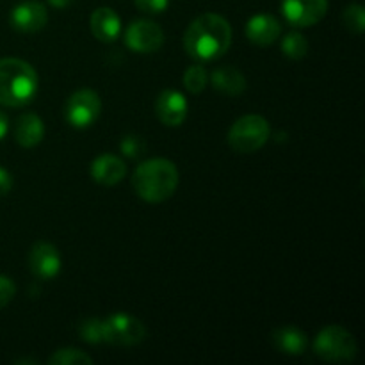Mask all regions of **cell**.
Instances as JSON below:
<instances>
[{
    "label": "cell",
    "instance_id": "8992f818",
    "mask_svg": "<svg viewBox=\"0 0 365 365\" xmlns=\"http://www.w3.org/2000/svg\"><path fill=\"white\" fill-rule=\"evenodd\" d=\"M146 337V328L128 314H113L103 319V342L113 346L141 344Z\"/></svg>",
    "mask_w": 365,
    "mask_h": 365
},
{
    "label": "cell",
    "instance_id": "3957f363",
    "mask_svg": "<svg viewBox=\"0 0 365 365\" xmlns=\"http://www.w3.org/2000/svg\"><path fill=\"white\" fill-rule=\"evenodd\" d=\"M38 88V73L27 61L16 57L0 59V106H27L34 100Z\"/></svg>",
    "mask_w": 365,
    "mask_h": 365
},
{
    "label": "cell",
    "instance_id": "ba28073f",
    "mask_svg": "<svg viewBox=\"0 0 365 365\" xmlns=\"http://www.w3.org/2000/svg\"><path fill=\"white\" fill-rule=\"evenodd\" d=\"M125 45L138 53H153L163 46L164 32L155 21L134 20L125 31Z\"/></svg>",
    "mask_w": 365,
    "mask_h": 365
},
{
    "label": "cell",
    "instance_id": "f1b7e54d",
    "mask_svg": "<svg viewBox=\"0 0 365 365\" xmlns=\"http://www.w3.org/2000/svg\"><path fill=\"white\" fill-rule=\"evenodd\" d=\"M71 2H73V0H48L50 6L57 7V9H64V7L70 6Z\"/></svg>",
    "mask_w": 365,
    "mask_h": 365
},
{
    "label": "cell",
    "instance_id": "277c9868",
    "mask_svg": "<svg viewBox=\"0 0 365 365\" xmlns=\"http://www.w3.org/2000/svg\"><path fill=\"white\" fill-rule=\"evenodd\" d=\"M271 135L269 121L259 114L239 118L228 130V145L234 152L253 153L262 148Z\"/></svg>",
    "mask_w": 365,
    "mask_h": 365
},
{
    "label": "cell",
    "instance_id": "d4e9b609",
    "mask_svg": "<svg viewBox=\"0 0 365 365\" xmlns=\"http://www.w3.org/2000/svg\"><path fill=\"white\" fill-rule=\"evenodd\" d=\"M16 294V285L11 278L0 274V309H4L6 305H9L11 299Z\"/></svg>",
    "mask_w": 365,
    "mask_h": 365
},
{
    "label": "cell",
    "instance_id": "8fae6325",
    "mask_svg": "<svg viewBox=\"0 0 365 365\" xmlns=\"http://www.w3.org/2000/svg\"><path fill=\"white\" fill-rule=\"evenodd\" d=\"M11 25L20 32H38L48 21V11L45 4L38 0H25V2L14 6L11 11Z\"/></svg>",
    "mask_w": 365,
    "mask_h": 365
},
{
    "label": "cell",
    "instance_id": "7c38bea8",
    "mask_svg": "<svg viewBox=\"0 0 365 365\" xmlns=\"http://www.w3.org/2000/svg\"><path fill=\"white\" fill-rule=\"evenodd\" d=\"M157 118L168 127H178L187 116V100L175 89H166L157 96L155 102Z\"/></svg>",
    "mask_w": 365,
    "mask_h": 365
},
{
    "label": "cell",
    "instance_id": "cb8c5ba5",
    "mask_svg": "<svg viewBox=\"0 0 365 365\" xmlns=\"http://www.w3.org/2000/svg\"><path fill=\"white\" fill-rule=\"evenodd\" d=\"M120 150L125 157H128V159H141L146 152V141L141 135L128 134L120 141Z\"/></svg>",
    "mask_w": 365,
    "mask_h": 365
},
{
    "label": "cell",
    "instance_id": "484cf974",
    "mask_svg": "<svg viewBox=\"0 0 365 365\" xmlns=\"http://www.w3.org/2000/svg\"><path fill=\"white\" fill-rule=\"evenodd\" d=\"M134 2L143 13L150 14L163 13V11H166L168 6H170V0H134Z\"/></svg>",
    "mask_w": 365,
    "mask_h": 365
},
{
    "label": "cell",
    "instance_id": "44dd1931",
    "mask_svg": "<svg viewBox=\"0 0 365 365\" xmlns=\"http://www.w3.org/2000/svg\"><path fill=\"white\" fill-rule=\"evenodd\" d=\"M209 82V73L202 64H192L184 73V86L192 95H200Z\"/></svg>",
    "mask_w": 365,
    "mask_h": 365
},
{
    "label": "cell",
    "instance_id": "ac0fdd59",
    "mask_svg": "<svg viewBox=\"0 0 365 365\" xmlns=\"http://www.w3.org/2000/svg\"><path fill=\"white\" fill-rule=\"evenodd\" d=\"M210 82H212V86L217 91L228 96H239L246 89L245 75L237 68L230 66V64L216 68L212 75H210Z\"/></svg>",
    "mask_w": 365,
    "mask_h": 365
},
{
    "label": "cell",
    "instance_id": "d6986e66",
    "mask_svg": "<svg viewBox=\"0 0 365 365\" xmlns=\"http://www.w3.org/2000/svg\"><path fill=\"white\" fill-rule=\"evenodd\" d=\"M50 365H91L93 359L77 348L57 349L48 359Z\"/></svg>",
    "mask_w": 365,
    "mask_h": 365
},
{
    "label": "cell",
    "instance_id": "7402d4cb",
    "mask_svg": "<svg viewBox=\"0 0 365 365\" xmlns=\"http://www.w3.org/2000/svg\"><path fill=\"white\" fill-rule=\"evenodd\" d=\"M78 335L88 344H100V342H103V321L98 317L84 319L78 327Z\"/></svg>",
    "mask_w": 365,
    "mask_h": 365
},
{
    "label": "cell",
    "instance_id": "9a60e30c",
    "mask_svg": "<svg viewBox=\"0 0 365 365\" xmlns=\"http://www.w3.org/2000/svg\"><path fill=\"white\" fill-rule=\"evenodd\" d=\"M91 32L98 41L102 43H113L120 38L121 32V21L116 11L110 7H98L93 11L91 14Z\"/></svg>",
    "mask_w": 365,
    "mask_h": 365
},
{
    "label": "cell",
    "instance_id": "6da1fadb",
    "mask_svg": "<svg viewBox=\"0 0 365 365\" xmlns=\"http://www.w3.org/2000/svg\"><path fill=\"white\" fill-rule=\"evenodd\" d=\"M232 45V27L227 18L205 13L189 24L184 34V48L198 61H214L228 52Z\"/></svg>",
    "mask_w": 365,
    "mask_h": 365
},
{
    "label": "cell",
    "instance_id": "5bb4252c",
    "mask_svg": "<svg viewBox=\"0 0 365 365\" xmlns=\"http://www.w3.org/2000/svg\"><path fill=\"white\" fill-rule=\"evenodd\" d=\"M91 177L96 184L102 185H116L123 180L125 173H127V168L125 163L116 155H109V153H103V155L96 157L91 163Z\"/></svg>",
    "mask_w": 365,
    "mask_h": 365
},
{
    "label": "cell",
    "instance_id": "83f0119b",
    "mask_svg": "<svg viewBox=\"0 0 365 365\" xmlns=\"http://www.w3.org/2000/svg\"><path fill=\"white\" fill-rule=\"evenodd\" d=\"M7 130H9V121H7V116L6 114L0 110V141H2L4 138H6Z\"/></svg>",
    "mask_w": 365,
    "mask_h": 365
},
{
    "label": "cell",
    "instance_id": "5b68a950",
    "mask_svg": "<svg viewBox=\"0 0 365 365\" xmlns=\"http://www.w3.org/2000/svg\"><path fill=\"white\" fill-rule=\"evenodd\" d=\"M359 346L355 337L342 327H327L317 334L314 341V353L321 360L330 364L351 362L356 356Z\"/></svg>",
    "mask_w": 365,
    "mask_h": 365
},
{
    "label": "cell",
    "instance_id": "2e32d148",
    "mask_svg": "<svg viewBox=\"0 0 365 365\" xmlns=\"http://www.w3.org/2000/svg\"><path fill=\"white\" fill-rule=\"evenodd\" d=\"M271 341H273V346L278 351L291 356L303 355L307 351V346H309L307 335L296 327L277 328L271 335Z\"/></svg>",
    "mask_w": 365,
    "mask_h": 365
},
{
    "label": "cell",
    "instance_id": "30bf717a",
    "mask_svg": "<svg viewBox=\"0 0 365 365\" xmlns=\"http://www.w3.org/2000/svg\"><path fill=\"white\" fill-rule=\"evenodd\" d=\"M61 253L50 242H36L29 253V267L39 280H52L61 271Z\"/></svg>",
    "mask_w": 365,
    "mask_h": 365
},
{
    "label": "cell",
    "instance_id": "603a6c76",
    "mask_svg": "<svg viewBox=\"0 0 365 365\" xmlns=\"http://www.w3.org/2000/svg\"><path fill=\"white\" fill-rule=\"evenodd\" d=\"M342 21L346 29L355 34H362L365 29V9L360 4H349L342 13Z\"/></svg>",
    "mask_w": 365,
    "mask_h": 365
},
{
    "label": "cell",
    "instance_id": "9c48e42d",
    "mask_svg": "<svg viewBox=\"0 0 365 365\" xmlns=\"http://www.w3.org/2000/svg\"><path fill=\"white\" fill-rule=\"evenodd\" d=\"M328 11V0H282V14L294 27H312Z\"/></svg>",
    "mask_w": 365,
    "mask_h": 365
},
{
    "label": "cell",
    "instance_id": "52a82bcc",
    "mask_svg": "<svg viewBox=\"0 0 365 365\" xmlns=\"http://www.w3.org/2000/svg\"><path fill=\"white\" fill-rule=\"evenodd\" d=\"M102 110V102L93 89H78L71 93L64 106V118L75 128H88L96 121Z\"/></svg>",
    "mask_w": 365,
    "mask_h": 365
},
{
    "label": "cell",
    "instance_id": "e0dca14e",
    "mask_svg": "<svg viewBox=\"0 0 365 365\" xmlns=\"http://www.w3.org/2000/svg\"><path fill=\"white\" fill-rule=\"evenodd\" d=\"M45 135V125L43 120L38 114H24L16 120L14 125V139L20 146L24 148H34L36 145H39Z\"/></svg>",
    "mask_w": 365,
    "mask_h": 365
},
{
    "label": "cell",
    "instance_id": "ffe728a7",
    "mask_svg": "<svg viewBox=\"0 0 365 365\" xmlns=\"http://www.w3.org/2000/svg\"><path fill=\"white\" fill-rule=\"evenodd\" d=\"M282 52L289 57V59L299 61L309 53V41L305 36L299 32H291L282 39Z\"/></svg>",
    "mask_w": 365,
    "mask_h": 365
},
{
    "label": "cell",
    "instance_id": "7a4b0ae2",
    "mask_svg": "<svg viewBox=\"0 0 365 365\" xmlns=\"http://www.w3.org/2000/svg\"><path fill=\"white\" fill-rule=\"evenodd\" d=\"M177 166L168 159H150L139 164L132 175V185L141 200L148 203L166 202L178 187Z\"/></svg>",
    "mask_w": 365,
    "mask_h": 365
},
{
    "label": "cell",
    "instance_id": "4fadbf2b",
    "mask_svg": "<svg viewBox=\"0 0 365 365\" xmlns=\"http://www.w3.org/2000/svg\"><path fill=\"white\" fill-rule=\"evenodd\" d=\"M282 25L273 14H255L246 24V36L257 46H269L280 38Z\"/></svg>",
    "mask_w": 365,
    "mask_h": 365
},
{
    "label": "cell",
    "instance_id": "4316f807",
    "mask_svg": "<svg viewBox=\"0 0 365 365\" xmlns=\"http://www.w3.org/2000/svg\"><path fill=\"white\" fill-rule=\"evenodd\" d=\"M11 187H13V177H11L9 171L0 166V198L6 196L11 191Z\"/></svg>",
    "mask_w": 365,
    "mask_h": 365
}]
</instances>
